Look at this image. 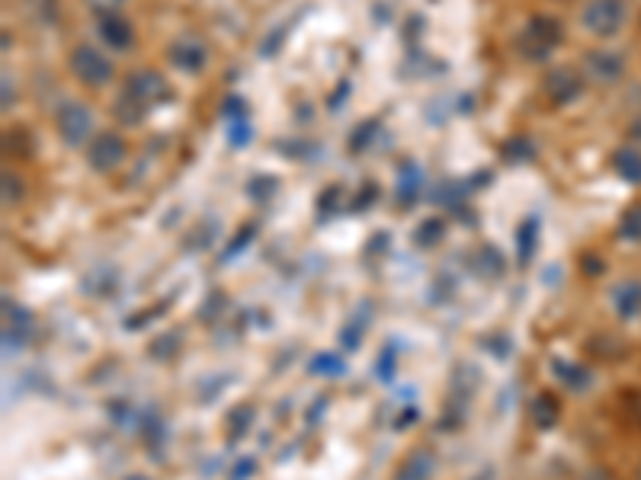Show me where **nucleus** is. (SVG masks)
<instances>
[{"label":"nucleus","instance_id":"nucleus-1","mask_svg":"<svg viewBox=\"0 0 641 480\" xmlns=\"http://www.w3.org/2000/svg\"><path fill=\"white\" fill-rule=\"evenodd\" d=\"M164 100H170V87H167L164 74L154 68H142L125 77L122 93L113 109L125 125H138V122H145L148 112Z\"/></svg>","mask_w":641,"mask_h":480},{"label":"nucleus","instance_id":"nucleus-2","mask_svg":"<svg viewBox=\"0 0 641 480\" xmlns=\"http://www.w3.org/2000/svg\"><path fill=\"white\" fill-rule=\"evenodd\" d=\"M565 39V29L555 20V16H533L517 39V48L526 61H545L555 48Z\"/></svg>","mask_w":641,"mask_h":480},{"label":"nucleus","instance_id":"nucleus-3","mask_svg":"<svg viewBox=\"0 0 641 480\" xmlns=\"http://www.w3.org/2000/svg\"><path fill=\"white\" fill-rule=\"evenodd\" d=\"M625 20H629V4L625 0H587L581 13V23L593 39H616Z\"/></svg>","mask_w":641,"mask_h":480},{"label":"nucleus","instance_id":"nucleus-4","mask_svg":"<svg viewBox=\"0 0 641 480\" xmlns=\"http://www.w3.org/2000/svg\"><path fill=\"white\" fill-rule=\"evenodd\" d=\"M68 68L84 87H106L109 80H113V61H109L100 48H93L90 42H81L71 48Z\"/></svg>","mask_w":641,"mask_h":480},{"label":"nucleus","instance_id":"nucleus-5","mask_svg":"<svg viewBox=\"0 0 641 480\" xmlns=\"http://www.w3.org/2000/svg\"><path fill=\"white\" fill-rule=\"evenodd\" d=\"M55 132L68 148H81L93 132V112L81 100H65L55 109Z\"/></svg>","mask_w":641,"mask_h":480},{"label":"nucleus","instance_id":"nucleus-6","mask_svg":"<svg viewBox=\"0 0 641 480\" xmlns=\"http://www.w3.org/2000/svg\"><path fill=\"white\" fill-rule=\"evenodd\" d=\"M125 157H129V144H125V138L119 132H100L87 148V164L97 173L119 170L125 164Z\"/></svg>","mask_w":641,"mask_h":480},{"label":"nucleus","instance_id":"nucleus-7","mask_svg":"<svg viewBox=\"0 0 641 480\" xmlns=\"http://www.w3.org/2000/svg\"><path fill=\"white\" fill-rule=\"evenodd\" d=\"M97 36L106 48L113 52H129L135 45V26L125 13L119 10H100L97 13Z\"/></svg>","mask_w":641,"mask_h":480},{"label":"nucleus","instance_id":"nucleus-8","mask_svg":"<svg viewBox=\"0 0 641 480\" xmlns=\"http://www.w3.org/2000/svg\"><path fill=\"white\" fill-rule=\"evenodd\" d=\"M167 58L183 74H202L209 64V48L199 36H177L167 48Z\"/></svg>","mask_w":641,"mask_h":480},{"label":"nucleus","instance_id":"nucleus-9","mask_svg":"<svg viewBox=\"0 0 641 480\" xmlns=\"http://www.w3.org/2000/svg\"><path fill=\"white\" fill-rule=\"evenodd\" d=\"M542 90L555 106H568L584 93V77L574 68H552L542 80Z\"/></svg>","mask_w":641,"mask_h":480},{"label":"nucleus","instance_id":"nucleus-10","mask_svg":"<svg viewBox=\"0 0 641 480\" xmlns=\"http://www.w3.org/2000/svg\"><path fill=\"white\" fill-rule=\"evenodd\" d=\"M587 74L597 80V84H616V80L625 74V55L613 52V48H593V52L584 55Z\"/></svg>","mask_w":641,"mask_h":480},{"label":"nucleus","instance_id":"nucleus-11","mask_svg":"<svg viewBox=\"0 0 641 480\" xmlns=\"http://www.w3.org/2000/svg\"><path fill=\"white\" fill-rule=\"evenodd\" d=\"M4 311H7L4 343H7V349H20L26 343V336L33 333V317H29V311H23L20 304H13L10 298H4Z\"/></svg>","mask_w":641,"mask_h":480},{"label":"nucleus","instance_id":"nucleus-12","mask_svg":"<svg viewBox=\"0 0 641 480\" xmlns=\"http://www.w3.org/2000/svg\"><path fill=\"white\" fill-rule=\"evenodd\" d=\"M613 308L622 320L641 317V279H625L613 285Z\"/></svg>","mask_w":641,"mask_h":480},{"label":"nucleus","instance_id":"nucleus-13","mask_svg":"<svg viewBox=\"0 0 641 480\" xmlns=\"http://www.w3.org/2000/svg\"><path fill=\"white\" fill-rule=\"evenodd\" d=\"M613 170L619 173V180L638 186L641 183V151L629 148V144H625V148H619L613 154Z\"/></svg>","mask_w":641,"mask_h":480},{"label":"nucleus","instance_id":"nucleus-14","mask_svg":"<svg viewBox=\"0 0 641 480\" xmlns=\"http://www.w3.org/2000/svg\"><path fill=\"white\" fill-rule=\"evenodd\" d=\"M420 189H424V173H420L417 164H404L398 170V189H395L401 205H411L420 196Z\"/></svg>","mask_w":641,"mask_h":480},{"label":"nucleus","instance_id":"nucleus-15","mask_svg":"<svg viewBox=\"0 0 641 480\" xmlns=\"http://www.w3.org/2000/svg\"><path fill=\"white\" fill-rule=\"evenodd\" d=\"M555 375L568 384L571 391H587L590 388V372L584 365H574V362H565V359H555Z\"/></svg>","mask_w":641,"mask_h":480},{"label":"nucleus","instance_id":"nucleus-16","mask_svg":"<svg viewBox=\"0 0 641 480\" xmlns=\"http://www.w3.org/2000/svg\"><path fill=\"white\" fill-rule=\"evenodd\" d=\"M433 471V455L430 452H414L408 461L401 464V471L395 480H427Z\"/></svg>","mask_w":641,"mask_h":480},{"label":"nucleus","instance_id":"nucleus-17","mask_svg":"<svg viewBox=\"0 0 641 480\" xmlns=\"http://www.w3.org/2000/svg\"><path fill=\"white\" fill-rule=\"evenodd\" d=\"M536 237H539V218L529 215V218L520 224V231H517V247H520V263H523V266H526L529 260H533V253H536Z\"/></svg>","mask_w":641,"mask_h":480},{"label":"nucleus","instance_id":"nucleus-18","mask_svg":"<svg viewBox=\"0 0 641 480\" xmlns=\"http://www.w3.org/2000/svg\"><path fill=\"white\" fill-rule=\"evenodd\" d=\"M619 237L629 240V244H641V202H632L619 218Z\"/></svg>","mask_w":641,"mask_h":480},{"label":"nucleus","instance_id":"nucleus-19","mask_svg":"<svg viewBox=\"0 0 641 480\" xmlns=\"http://www.w3.org/2000/svg\"><path fill=\"white\" fill-rule=\"evenodd\" d=\"M311 375H324V378H340L347 372V362H343L337 352H321V356L311 359Z\"/></svg>","mask_w":641,"mask_h":480},{"label":"nucleus","instance_id":"nucleus-20","mask_svg":"<svg viewBox=\"0 0 641 480\" xmlns=\"http://www.w3.org/2000/svg\"><path fill=\"white\" fill-rule=\"evenodd\" d=\"M533 420H536L539 429L555 426V420H558V404H555V400H552L549 394H539V397L533 400Z\"/></svg>","mask_w":641,"mask_h":480},{"label":"nucleus","instance_id":"nucleus-21","mask_svg":"<svg viewBox=\"0 0 641 480\" xmlns=\"http://www.w3.org/2000/svg\"><path fill=\"white\" fill-rule=\"evenodd\" d=\"M440 237H443V221H440V218H427V221L417 228V234H414V240H417L420 247H433Z\"/></svg>","mask_w":641,"mask_h":480},{"label":"nucleus","instance_id":"nucleus-22","mask_svg":"<svg viewBox=\"0 0 641 480\" xmlns=\"http://www.w3.org/2000/svg\"><path fill=\"white\" fill-rule=\"evenodd\" d=\"M222 119L231 125V122H244L247 119V100H241V96H228V100L222 103Z\"/></svg>","mask_w":641,"mask_h":480},{"label":"nucleus","instance_id":"nucleus-23","mask_svg":"<svg viewBox=\"0 0 641 480\" xmlns=\"http://www.w3.org/2000/svg\"><path fill=\"white\" fill-rule=\"evenodd\" d=\"M4 202L7 205L23 202V180L13 170H4Z\"/></svg>","mask_w":641,"mask_h":480},{"label":"nucleus","instance_id":"nucleus-24","mask_svg":"<svg viewBox=\"0 0 641 480\" xmlns=\"http://www.w3.org/2000/svg\"><path fill=\"white\" fill-rule=\"evenodd\" d=\"M250 135H254V132H250L247 119H244V122H231V125H228V144H231V148H247V144H250Z\"/></svg>","mask_w":641,"mask_h":480},{"label":"nucleus","instance_id":"nucleus-25","mask_svg":"<svg viewBox=\"0 0 641 480\" xmlns=\"http://www.w3.org/2000/svg\"><path fill=\"white\" fill-rule=\"evenodd\" d=\"M375 128H379V122H375V119H369V122H363V125H359V128H356V132H353L350 151H363V148H366V144L372 141V135H375Z\"/></svg>","mask_w":641,"mask_h":480},{"label":"nucleus","instance_id":"nucleus-26","mask_svg":"<svg viewBox=\"0 0 641 480\" xmlns=\"http://www.w3.org/2000/svg\"><path fill=\"white\" fill-rule=\"evenodd\" d=\"M363 327H366V320H363V317H356L350 327H343V333H340L343 346H347V349H356V346H359V336H363Z\"/></svg>","mask_w":641,"mask_h":480},{"label":"nucleus","instance_id":"nucleus-27","mask_svg":"<svg viewBox=\"0 0 641 480\" xmlns=\"http://www.w3.org/2000/svg\"><path fill=\"white\" fill-rule=\"evenodd\" d=\"M276 192V180L273 176H260V180L250 183V199H267Z\"/></svg>","mask_w":641,"mask_h":480},{"label":"nucleus","instance_id":"nucleus-28","mask_svg":"<svg viewBox=\"0 0 641 480\" xmlns=\"http://www.w3.org/2000/svg\"><path fill=\"white\" fill-rule=\"evenodd\" d=\"M254 234H257V224H247V228H244L238 237H234V244L225 250V256H234V253H238L241 247H247V244H250V237H254Z\"/></svg>","mask_w":641,"mask_h":480},{"label":"nucleus","instance_id":"nucleus-29","mask_svg":"<svg viewBox=\"0 0 641 480\" xmlns=\"http://www.w3.org/2000/svg\"><path fill=\"white\" fill-rule=\"evenodd\" d=\"M13 103H17V87H13L10 74H4V109H10Z\"/></svg>","mask_w":641,"mask_h":480},{"label":"nucleus","instance_id":"nucleus-30","mask_svg":"<svg viewBox=\"0 0 641 480\" xmlns=\"http://www.w3.org/2000/svg\"><path fill=\"white\" fill-rule=\"evenodd\" d=\"M625 135H629V138H632L635 144H641V112H638V116H635V119L629 122V132H625Z\"/></svg>","mask_w":641,"mask_h":480},{"label":"nucleus","instance_id":"nucleus-31","mask_svg":"<svg viewBox=\"0 0 641 480\" xmlns=\"http://www.w3.org/2000/svg\"><path fill=\"white\" fill-rule=\"evenodd\" d=\"M90 4H97V13H100V10H116L122 0H90Z\"/></svg>","mask_w":641,"mask_h":480},{"label":"nucleus","instance_id":"nucleus-32","mask_svg":"<svg viewBox=\"0 0 641 480\" xmlns=\"http://www.w3.org/2000/svg\"><path fill=\"white\" fill-rule=\"evenodd\" d=\"M635 480H641V464H638V471H635Z\"/></svg>","mask_w":641,"mask_h":480}]
</instances>
